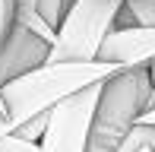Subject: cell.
I'll return each mask as SVG.
<instances>
[{
  "instance_id": "10",
  "label": "cell",
  "mask_w": 155,
  "mask_h": 152,
  "mask_svg": "<svg viewBox=\"0 0 155 152\" xmlns=\"http://www.w3.org/2000/svg\"><path fill=\"white\" fill-rule=\"evenodd\" d=\"M16 25V0H0V48Z\"/></svg>"
},
{
  "instance_id": "1",
  "label": "cell",
  "mask_w": 155,
  "mask_h": 152,
  "mask_svg": "<svg viewBox=\"0 0 155 152\" xmlns=\"http://www.w3.org/2000/svg\"><path fill=\"white\" fill-rule=\"evenodd\" d=\"M120 70H127V67L101 64V60H92V64H51L48 60L38 70L22 73L16 79L3 82L6 117H10L13 130H19L32 117L51 114L67 98H73V95L86 92L92 86H101L104 79H111Z\"/></svg>"
},
{
  "instance_id": "6",
  "label": "cell",
  "mask_w": 155,
  "mask_h": 152,
  "mask_svg": "<svg viewBox=\"0 0 155 152\" xmlns=\"http://www.w3.org/2000/svg\"><path fill=\"white\" fill-rule=\"evenodd\" d=\"M101 64L114 67H149L155 60V25H127L114 29L98 51Z\"/></svg>"
},
{
  "instance_id": "8",
  "label": "cell",
  "mask_w": 155,
  "mask_h": 152,
  "mask_svg": "<svg viewBox=\"0 0 155 152\" xmlns=\"http://www.w3.org/2000/svg\"><path fill=\"white\" fill-rule=\"evenodd\" d=\"M67 6H70V0H38V13H41V19H45L51 29H57V25H60Z\"/></svg>"
},
{
  "instance_id": "13",
  "label": "cell",
  "mask_w": 155,
  "mask_h": 152,
  "mask_svg": "<svg viewBox=\"0 0 155 152\" xmlns=\"http://www.w3.org/2000/svg\"><path fill=\"white\" fill-rule=\"evenodd\" d=\"M38 10V0H16V13H32Z\"/></svg>"
},
{
  "instance_id": "9",
  "label": "cell",
  "mask_w": 155,
  "mask_h": 152,
  "mask_svg": "<svg viewBox=\"0 0 155 152\" xmlns=\"http://www.w3.org/2000/svg\"><path fill=\"white\" fill-rule=\"evenodd\" d=\"M48 121H51V114H38V117H32L29 124H22V127L16 130L22 140H32V143H41V136H45V130H48Z\"/></svg>"
},
{
  "instance_id": "2",
  "label": "cell",
  "mask_w": 155,
  "mask_h": 152,
  "mask_svg": "<svg viewBox=\"0 0 155 152\" xmlns=\"http://www.w3.org/2000/svg\"><path fill=\"white\" fill-rule=\"evenodd\" d=\"M152 79L149 67H127L101 82L86 152H117L124 136L149 111Z\"/></svg>"
},
{
  "instance_id": "7",
  "label": "cell",
  "mask_w": 155,
  "mask_h": 152,
  "mask_svg": "<svg viewBox=\"0 0 155 152\" xmlns=\"http://www.w3.org/2000/svg\"><path fill=\"white\" fill-rule=\"evenodd\" d=\"M124 13L133 25H155V0H124Z\"/></svg>"
},
{
  "instance_id": "11",
  "label": "cell",
  "mask_w": 155,
  "mask_h": 152,
  "mask_svg": "<svg viewBox=\"0 0 155 152\" xmlns=\"http://www.w3.org/2000/svg\"><path fill=\"white\" fill-rule=\"evenodd\" d=\"M0 152H41V143H32V140H22L19 133H10L0 140Z\"/></svg>"
},
{
  "instance_id": "5",
  "label": "cell",
  "mask_w": 155,
  "mask_h": 152,
  "mask_svg": "<svg viewBox=\"0 0 155 152\" xmlns=\"http://www.w3.org/2000/svg\"><path fill=\"white\" fill-rule=\"evenodd\" d=\"M48 54H51V41H45L32 29H25L22 22H16L10 38L0 48V86L22 73L38 70L41 64H48Z\"/></svg>"
},
{
  "instance_id": "15",
  "label": "cell",
  "mask_w": 155,
  "mask_h": 152,
  "mask_svg": "<svg viewBox=\"0 0 155 152\" xmlns=\"http://www.w3.org/2000/svg\"><path fill=\"white\" fill-rule=\"evenodd\" d=\"M0 111H6V105H3V86H0Z\"/></svg>"
},
{
  "instance_id": "4",
  "label": "cell",
  "mask_w": 155,
  "mask_h": 152,
  "mask_svg": "<svg viewBox=\"0 0 155 152\" xmlns=\"http://www.w3.org/2000/svg\"><path fill=\"white\" fill-rule=\"evenodd\" d=\"M98 92H101V86H92L54 108L48 130L41 136V152H86Z\"/></svg>"
},
{
  "instance_id": "3",
  "label": "cell",
  "mask_w": 155,
  "mask_h": 152,
  "mask_svg": "<svg viewBox=\"0 0 155 152\" xmlns=\"http://www.w3.org/2000/svg\"><path fill=\"white\" fill-rule=\"evenodd\" d=\"M124 0H70L57 35L51 41V64H92L104 38L117 29Z\"/></svg>"
},
{
  "instance_id": "12",
  "label": "cell",
  "mask_w": 155,
  "mask_h": 152,
  "mask_svg": "<svg viewBox=\"0 0 155 152\" xmlns=\"http://www.w3.org/2000/svg\"><path fill=\"white\" fill-rule=\"evenodd\" d=\"M10 133H16V130H13V124H10V117H6V111H0V140H3V136H10Z\"/></svg>"
},
{
  "instance_id": "14",
  "label": "cell",
  "mask_w": 155,
  "mask_h": 152,
  "mask_svg": "<svg viewBox=\"0 0 155 152\" xmlns=\"http://www.w3.org/2000/svg\"><path fill=\"white\" fill-rule=\"evenodd\" d=\"M136 124H146V127H155V108H152V111H146V114L139 117Z\"/></svg>"
}]
</instances>
